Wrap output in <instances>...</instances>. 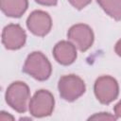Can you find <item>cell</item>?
<instances>
[{"instance_id":"6da1fadb","label":"cell","mask_w":121,"mask_h":121,"mask_svg":"<svg viewBox=\"0 0 121 121\" xmlns=\"http://www.w3.org/2000/svg\"><path fill=\"white\" fill-rule=\"evenodd\" d=\"M23 71L36 80L44 81L51 76L52 65L43 53L41 51H34L26 57Z\"/></svg>"},{"instance_id":"7a4b0ae2","label":"cell","mask_w":121,"mask_h":121,"mask_svg":"<svg viewBox=\"0 0 121 121\" xmlns=\"http://www.w3.org/2000/svg\"><path fill=\"white\" fill-rule=\"evenodd\" d=\"M5 98L7 104L17 112L24 113L27 110V102L30 98L29 87L24 81H13L7 88Z\"/></svg>"},{"instance_id":"3957f363","label":"cell","mask_w":121,"mask_h":121,"mask_svg":"<svg viewBox=\"0 0 121 121\" xmlns=\"http://www.w3.org/2000/svg\"><path fill=\"white\" fill-rule=\"evenodd\" d=\"M58 89L61 98L68 102H73L79 98L86 91L84 80L77 75H64L60 78Z\"/></svg>"},{"instance_id":"277c9868","label":"cell","mask_w":121,"mask_h":121,"mask_svg":"<svg viewBox=\"0 0 121 121\" xmlns=\"http://www.w3.org/2000/svg\"><path fill=\"white\" fill-rule=\"evenodd\" d=\"M55 98L48 90H38L28 103L29 113L37 118L50 116L54 111Z\"/></svg>"},{"instance_id":"5b68a950","label":"cell","mask_w":121,"mask_h":121,"mask_svg":"<svg viewBox=\"0 0 121 121\" xmlns=\"http://www.w3.org/2000/svg\"><path fill=\"white\" fill-rule=\"evenodd\" d=\"M94 93L101 104L109 105L119 95L118 82L112 76H101L96 78L94 84Z\"/></svg>"},{"instance_id":"8992f818","label":"cell","mask_w":121,"mask_h":121,"mask_svg":"<svg viewBox=\"0 0 121 121\" xmlns=\"http://www.w3.org/2000/svg\"><path fill=\"white\" fill-rule=\"evenodd\" d=\"M67 38L81 52L87 51L95 41L94 31L91 26L81 23L73 25L68 29Z\"/></svg>"},{"instance_id":"52a82bcc","label":"cell","mask_w":121,"mask_h":121,"mask_svg":"<svg viewBox=\"0 0 121 121\" xmlns=\"http://www.w3.org/2000/svg\"><path fill=\"white\" fill-rule=\"evenodd\" d=\"M26 26L35 36L44 37L52 28L51 16L44 10H33L26 19Z\"/></svg>"},{"instance_id":"ba28073f","label":"cell","mask_w":121,"mask_h":121,"mask_svg":"<svg viewBox=\"0 0 121 121\" xmlns=\"http://www.w3.org/2000/svg\"><path fill=\"white\" fill-rule=\"evenodd\" d=\"M26 42V33L18 24H9L3 28L2 43L8 50H18Z\"/></svg>"},{"instance_id":"9c48e42d","label":"cell","mask_w":121,"mask_h":121,"mask_svg":"<svg viewBox=\"0 0 121 121\" xmlns=\"http://www.w3.org/2000/svg\"><path fill=\"white\" fill-rule=\"evenodd\" d=\"M53 57L61 65L67 66L72 64L78 57L75 44L69 41L58 42L53 48Z\"/></svg>"},{"instance_id":"30bf717a","label":"cell","mask_w":121,"mask_h":121,"mask_svg":"<svg viewBox=\"0 0 121 121\" xmlns=\"http://www.w3.org/2000/svg\"><path fill=\"white\" fill-rule=\"evenodd\" d=\"M2 12L12 18H20L28 8V0H0Z\"/></svg>"},{"instance_id":"8fae6325","label":"cell","mask_w":121,"mask_h":121,"mask_svg":"<svg viewBox=\"0 0 121 121\" xmlns=\"http://www.w3.org/2000/svg\"><path fill=\"white\" fill-rule=\"evenodd\" d=\"M104 12L115 21H121V0H96Z\"/></svg>"},{"instance_id":"7c38bea8","label":"cell","mask_w":121,"mask_h":121,"mask_svg":"<svg viewBox=\"0 0 121 121\" xmlns=\"http://www.w3.org/2000/svg\"><path fill=\"white\" fill-rule=\"evenodd\" d=\"M117 119V116L116 115H112L109 112H97V113H95L94 115L90 116L88 118V120H113L115 121Z\"/></svg>"},{"instance_id":"4fadbf2b","label":"cell","mask_w":121,"mask_h":121,"mask_svg":"<svg viewBox=\"0 0 121 121\" xmlns=\"http://www.w3.org/2000/svg\"><path fill=\"white\" fill-rule=\"evenodd\" d=\"M69 3L77 9L80 10L82 9H84L86 6H88L92 0H68Z\"/></svg>"},{"instance_id":"5bb4252c","label":"cell","mask_w":121,"mask_h":121,"mask_svg":"<svg viewBox=\"0 0 121 121\" xmlns=\"http://www.w3.org/2000/svg\"><path fill=\"white\" fill-rule=\"evenodd\" d=\"M35 2L42 6H47V7L56 6L58 4V0H35Z\"/></svg>"},{"instance_id":"9a60e30c","label":"cell","mask_w":121,"mask_h":121,"mask_svg":"<svg viewBox=\"0 0 121 121\" xmlns=\"http://www.w3.org/2000/svg\"><path fill=\"white\" fill-rule=\"evenodd\" d=\"M113 111H114V114L117 116V118L118 117L121 118V100H119V102L117 104H115Z\"/></svg>"},{"instance_id":"2e32d148","label":"cell","mask_w":121,"mask_h":121,"mask_svg":"<svg viewBox=\"0 0 121 121\" xmlns=\"http://www.w3.org/2000/svg\"><path fill=\"white\" fill-rule=\"evenodd\" d=\"M114 51L119 57H121V39L116 42V43L114 45Z\"/></svg>"},{"instance_id":"e0dca14e","label":"cell","mask_w":121,"mask_h":121,"mask_svg":"<svg viewBox=\"0 0 121 121\" xmlns=\"http://www.w3.org/2000/svg\"><path fill=\"white\" fill-rule=\"evenodd\" d=\"M7 112H0V120H7V119H10V120H13L14 118H13V116L12 115H9V114H6Z\"/></svg>"}]
</instances>
